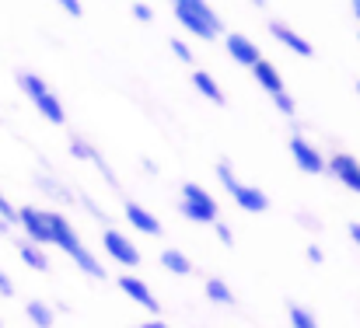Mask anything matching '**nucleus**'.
Instances as JSON below:
<instances>
[{"mask_svg": "<svg viewBox=\"0 0 360 328\" xmlns=\"http://www.w3.org/2000/svg\"><path fill=\"white\" fill-rule=\"evenodd\" d=\"M46 227H49L53 244H56V248H63V251H67V255H70V258H74V262H77V265H81L88 276H95V280H105V276H109V273L102 269V262H98V258H95L88 248H84V241L77 237V230L70 227V220L63 217V214L46 210Z\"/></svg>", "mask_w": 360, "mask_h": 328, "instance_id": "obj_1", "label": "nucleus"}, {"mask_svg": "<svg viewBox=\"0 0 360 328\" xmlns=\"http://www.w3.org/2000/svg\"><path fill=\"white\" fill-rule=\"evenodd\" d=\"M172 11H175V18L186 32H193L200 39H217L221 35V18L203 0H179Z\"/></svg>", "mask_w": 360, "mask_h": 328, "instance_id": "obj_2", "label": "nucleus"}, {"mask_svg": "<svg viewBox=\"0 0 360 328\" xmlns=\"http://www.w3.org/2000/svg\"><path fill=\"white\" fill-rule=\"evenodd\" d=\"M217 178L224 182V189L231 192V199L238 203L241 210H248V214H266V210H269V196H266L262 189H255V185H241L238 178H235L231 161H221V164H217Z\"/></svg>", "mask_w": 360, "mask_h": 328, "instance_id": "obj_3", "label": "nucleus"}, {"mask_svg": "<svg viewBox=\"0 0 360 328\" xmlns=\"http://www.w3.org/2000/svg\"><path fill=\"white\" fill-rule=\"evenodd\" d=\"M18 88L35 102V109L42 112L53 126H63V122H67V112H63V105H60V98L46 88L42 77H35V74H18Z\"/></svg>", "mask_w": 360, "mask_h": 328, "instance_id": "obj_4", "label": "nucleus"}, {"mask_svg": "<svg viewBox=\"0 0 360 328\" xmlns=\"http://www.w3.org/2000/svg\"><path fill=\"white\" fill-rule=\"evenodd\" d=\"M182 214L193 220V223H217V199L203 189V185H196V182H186L182 185Z\"/></svg>", "mask_w": 360, "mask_h": 328, "instance_id": "obj_5", "label": "nucleus"}, {"mask_svg": "<svg viewBox=\"0 0 360 328\" xmlns=\"http://www.w3.org/2000/svg\"><path fill=\"white\" fill-rule=\"evenodd\" d=\"M326 171H329L336 182H343L350 192H360V161L354 154H333V157L326 161Z\"/></svg>", "mask_w": 360, "mask_h": 328, "instance_id": "obj_6", "label": "nucleus"}, {"mask_svg": "<svg viewBox=\"0 0 360 328\" xmlns=\"http://www.w3.org/2000/svg\"><path fill=\"white\" fill-rule=\"evenodd\" d=\"M18 223H21V230L28 234L25 241H32V244H53V237H49V227H46V210L21 206V210H18Z\"/></svg>", "mask_w": 360, "mask_h": 328, "instance_id": "obj_7", "label": "nucleus"}, {"mask_svg": "<svg viewBox=\"0 0 360 328\" xmlns=\"http://www.w3.org/2000/svg\"><path fill=\"white\" fill-rule=\"evenodd\" d=\"M290 154H294V161H297V168L301 171H308V175H322L326 171V157L304 140V136H290Z\"/></svg>", "mask_w": 360, "mask_h": 328, "instance_id": "obj_8", "label": "nucleus"}, {"mask_svg": "<svg viewBox=\"0 0 360 328\" xmlns=\"http://www.w3.org/2000/svg\"><path fill=\"white\" fill-rule=\"evenodd\" d=\"M102 244H105V251L116 258V262H122V265H140V251H136V244L126 237V234H120V230H105L102 234Z\"/></svg>", "mask_w": 360, "mask_h": 328, "instance_id": "obj_9", "label": "nucleus"}, {"mask_svg": "<svg viewBox=\"0 0 360 328\" xmlns=\"http://www.w3.org/2000/svg\"><path fill=\"white\" fill-rule=\"evenodd\" d=\"M224 46H228V53H231V60L241 63V67H255L262 56H259V46L248 39V35H241V32H231V35H224Z\"/></svg>", "mask_w": 360, "mask_h": 328, "instance_id": "obj_10", "label": "nucleus"}, {"mask_svg": "<svg viewBox=\"0 0 360 328\" xmlns=\"http://www.w3.org/2000/svg\"><path fill=\"white\" fill-rule=\"evenodd\" d=\"M269 35L276 39V42H283L290 53H297V56H304V60H311L315 56V49H311V42L304 39V35H297L290 25H283V21H269Z\"/></svg>", "mask_w": 360, "mask_h": 328, "instance_id": "obj_11", "label": "nucleus"}, {"mask_svg": "<svg viewBox=\"0 0 360 328\" xmlns=\"http://www.w3.org/2000/svg\"><path fill=\"white\" fill-rule=\"evenodd\" d=\"M120 290H122V294H129V301H136L143 311H150V315L158 318L161 304H158V297L147 290V283H140L136 276H120Z\"/></svg>", "mask_w": 360, "mask_h": 328, "instance_id": "obj_12", "label": "nucleus"}, {"mask_svg": "<svg viewBox=\"0 0 360 328\" xmlns=\"http://www.w3.org/2000/svg\"><path fill=\"white\" fill-rule=\"evenodd\" d=\"M126 220L136 227V230H143V234H150V237H161V220L154 217L150 210H143L140 203H126Z\"/></svg>", "mask_w": 360, "mask_h": 328, "instance_id": "obj_13", "label": "nucleus"}, {"mask_svg": "<svg viewBox=\"0 0 360 328\" xmlns=\"http://www.w3.org/2000/svg\"><path fill=\"white\" fill-rule=\"evenodd\" d=\"M252 74H255V81H259V88H262V91H269V95H280V91H283L280 70H276L269 60H259V63L252 67Z\"/></svg>", "mask_w": 360, "mask_h": 328, "instance_id": "obj_14", "label": "nucleus"}, {"mask_svg": "<svg viewBox=\"0 0 360 328\" xmlns=\"http://www.w3.org/2000/svg\"><path fill=\"white\" fill-rule=\"evenodd\" d=\"M193 84H196V91H200L203 98H210L214 105H224V91H221V84H217L207 70H196V74H193Z\"/></svg>", "mask_w": 360, "mask_h": 328, "instance_id": "obj_15", "label": "nucleus"}, {"mask_svg": "<svg viewBox=\"0 0 360 328\" xmlns=\"http://www.w3.org/2000/svg\"><path fill=\"white\" fill-rule=\"evenodd\" d=\"M18 255H21V262H25V265H32V269H39V273H46V269H49L46 251H42L39 244H32V241H21V244H18Z\"/></svg>", "mask_w": 360, "mask_h": 328, "instance_id": "obj_16", "label": "nucleus"}, {"mask_svg": "<svg viewBox=\"0 0 360 328\" xmlns=\"http://www.w3.org/2000/svg\"><path fill=\"white\" fill-rule=\"evenodd\" d=\"M161 265H165L168 273H175V276H189V273H193V262H189L179 248H165V251H161Z\"/></svg>", "mask_w": 360, "mask_h": 328, "instance_id": "obj_17", "label": "nucleus"}, {"mask_svg": "<svg viewBox=\"0 0 360 328\" xmlns=\"http://www.w3.org/2000/svg\"><path fill=\"white\" fill-rule=\"evenodd\" d=\"M25 315H28V322L35 328H53V308L42 304V301H28L25 304Z\"/></svg>", "mask_w": 360, "mask_h": 328, "instance_id": "obj_18", "label": "nucleus"}, {"mask_svg": "<svg viewBox=\"0 0 360 328\" xmlns=\"http://www.w3.org/2000/svg\"><path fill=\"white\" fill-rule=\"evenodd\" d=\"M207 297L217 301V304H235V294H231V287H228L221 276H210V280H207Z\"/></svg>", "mask_w": 360, "mask_h": 328, "instance_id": "obj_19", "label": "nucleus"}, {"mask_svg": "<svg viewBox=\"0 0 360 328\" xmlns=\"http://www.w3.org/2000/svg\"><path fill=\"white\" fill-rule=\"evenodd\" d=\"M287 315H290V325L294 328H319V322L311 318V311H304V308H297V304H290Z\"/></svg>", "mask_w": 360, "mask_h": 328, "instance_id": "obj_20", "label": "nucleus"}, {"mask_svg": "<svg viewBox=\"0 0 360 328\" xmlns=\"http://www.w3.org/2000/svg\"><path fill=\"white\" fill-rule=\"evenodd\" d=\"M70 154H74V157H84V161H88V157L95 154V147H91V143H88L84 136H70Z\"/></svg>", "mask_w": 360, "mask_h": 328, "instance_id": "obj_21", "label": "nucleus"}, {"mask_svg": "<svg viewBox=\"0 0 360 328\" xmlns=\"http://www.w3.org/2000/svg\"><path fill=\"white\" fill-rule=\"evenodd\" d=\"M273 102H276V109L283 112L287 119H294V112H297V105H294V98H290L287 91H280V95H273Z\"/></svg>", "mask_w": 360, "mask_h": 328, "instance_id": "obj_22", "label": "nucleus"}, {"mask_svg": "<svg viewBox=\"0 0 360 328\" xmlns=\"http://www.w3.org/2000/svg\"><path fill=\"white\" fill-rule=\"evenodd\" d=\"M168 46H172V53H175V56H179L182 63H193V49H189V46L182 42V39H172Z\"/></svg>", "mask_w": 360, "mask_h": 328, "instance_id": "obj_23", "label": "nucleus"}, {"mask_svg": "<svg viewBox=\"0 0 360 328\" xmlns=\"http://www.w3.org/2000/svg\"><path fill=\"white\" fill-rule=\"evenodd\" d=\"M0 220H4V223H18V210L4 199V192H0Z\"/></svg>", "mask_w": 360, "mask_h": 328, "instance_id": "obj_24", "label": "nucleus"}, {"mask_svg": "<svg viewBox=\"0 0 360 328\" xmlns=\"http://www.w3.org/2000/svg\"><path fill=\"white\" fill-rule=\"evenodd\" d=\"M214 234H217V237H221L228 248L235 244V234H231V227H228V223H221V220H217V223H214Z\"/></svg>", "mask_w": 360, "mask_h": 328, "instance_id": "obj_25", "label": "nucleus"}, {"mask_svg": "<svg viewBox=\"0 0 360 328\" xmlns=\"http://www.w3.org/2000/svg\"><path fill=\"white\" fill-rule=\"evenodd\" d=\"M63 11H67L70 18H81V14H84V7H81L77 0H63Z\"/></svg>", "mask_w": 360, "mask_h": 328, "instance_id": "obj_26", "label": "nucleus"}, {"mask_svg": "<svg viewBox=\"0 0 360 328\" xmlns=\"http://www.w3.org/2000/svg\"><path fill=\"white\" fill-rule=\"evenodd\" d=\"M0 294H4V297H14V283L7 280V273H4V269H0Z\"/></svg>", "mask_w": 360, "mask_h": 328, "instance_id": "obj_27", "label": "nucleus"}, {"mask_svg": "<svg viewBox=\"0 0 360 328\" xmlns=\"http://www.w3.org/2000/svg\"><path fill=\"white\" fill-rule=\"evenodd\" d=\"M133 14H136L140 21H150V7H147V4H133Z\"/></svg>", "mask_w": 360, "mask_h": 328, "instance_id": "obj_28", "label": "nucleus"}, {"mask_svg": "<svg viewBox=\"0 0 360 328\" xmlns=\"http://www.w3.org/2000/svg\"><path fill=\"white\" fill-rule=\"evenodd\" d=\"M322 258H326V255H322V248H319V244H308V262H315V265H319Z\"/></svg>", "mask_w": 360, "mask_h": 328, "instance_id": "obj_29", "label": "nucleus"}, {"mask_svg": "<svg viewBox=\"0 0 360 328\" xmlns=\"http://www.w3.org/2000/svg\"><path fill=\"white\" fill-rule=\"evenodd\" d=\"M136 328H172V325H165V322H161V318H147V322H143V325H136Z\"/></svg>", "mask_w": 360, "mask_h": 328, "instance_id": "obj_30", "label": "nucleus"}, {"mask_svg": "<svg viewBox=\"0 0 360 328\" xmlns=\"http://www.w3.org/2000/svg\"><path fill=\"white\" fill-rule=\"evenodd\" d=\"M350 237H354V241L360 244V223H350Z\"/></svg>", "mask_w": 360, "mask_h": 328, "instance_id": "obj_31", "label": "nucleus"}, {"mask_svg": "<svg viewBox=\"0 0 360 328\" xmlns=\"http://www.w3.org/2000/svg\"><path fill=\"white\" fill-rule=\"evenodd\" d=\"M354 18H357V21H360V0H357V4H354Z\"/></svg>", "mask_w": 360, "mask_h": 328, "instance_id": "obj_32", "label": "nucleus"}, {"mask_svg": "<svg viewBox=\"0 0 360 328\" xmlns=\"http://www.w3.org/2000/svg\"><path fill=\"white\" fill-rule=\"evenodd\" d=\"M357 95H360V81H357Z\"/></svg>", "mask_w": 360, "mask_h": 328, "instance_id": "obj_33", "label": "nucleus"}, {"mask_svg": "<svg viewBox=\"0 0 360 328\" xmlns=\"http://www.w3.org/2000/svg\"><path fill=\"white\" fill-rule=\"evenodd\" d=\"M357 42H360V32H357Z\"/></svg>", "mask_w": 360, "mask_h": 328, "instance_id": "obj_34", "label": "nucleus"}]
</instances>
